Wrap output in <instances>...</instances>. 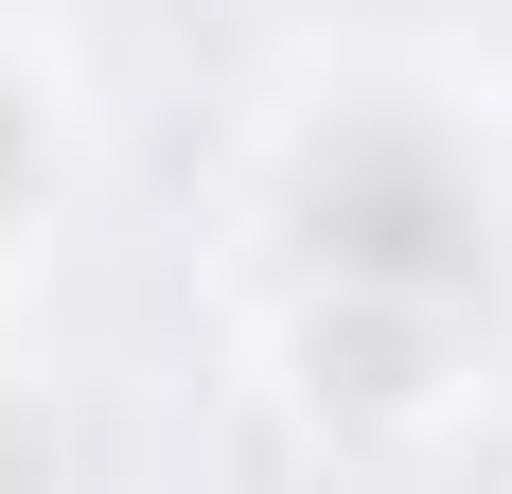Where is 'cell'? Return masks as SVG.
Instances as JSON below:
<instances>
[{
  "mask_svg": "<svg viewBox=\"0 0 512 494\" xmlns=\"http://www.w3.org/2000/svg\"><path fill=\"white\" fill-rule=\"evenodd\" d=\"M0 195H18V106H0Z\"/></svg>",
  "mask_w": 512,
  "mask_h": 494,
  "instance_id": "cell-1",
  "label": "cell"
}]
</instances>
